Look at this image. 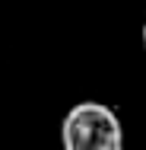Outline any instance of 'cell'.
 <instances>
[{
	"label": "cell",
	"instance_id": "2",
	"mask_svg": "<svg viewBox=\"0 0 146 150\" xmlns=\"http://www.w3.org/2000/svg\"><path fill=\"white\" fill-rule=\"evenodd\" d=\"M143 45H146V23H143Z\"/></svg>",
	"mask_w": 146,
	"mask_h": 150
},
{
	"label": "cell",
	"instance_id": "1",
	"mask_svg": "<svg viewBox=\"0 0 146 150\" xmlns=\"http://www.w3.org/2000/svg\"><path fill=\"white\" fill-rule=\"evenodd\" d=\"M64 150H124L121 118L102 102L73 105L60 125Z\"/></svg>",
	"mask_w": 146,
	"mask_h": 150
}]
</instances>
